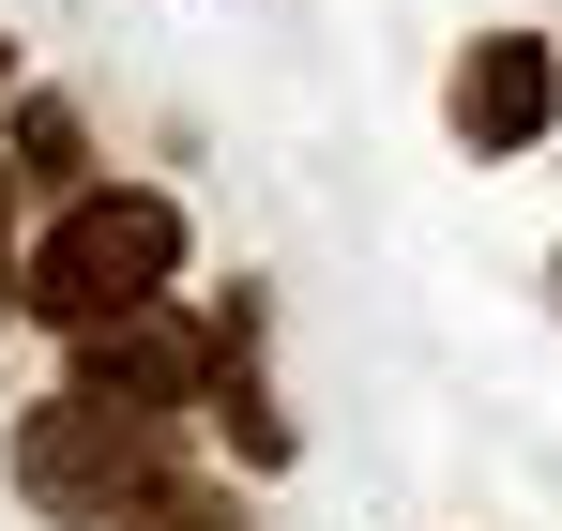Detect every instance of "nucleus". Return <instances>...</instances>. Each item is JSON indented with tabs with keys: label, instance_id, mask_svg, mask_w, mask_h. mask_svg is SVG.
Segmentation results:
<instances>
[{
	"label": "nucleus",
	"instance_id": "obj_1",
	"mask_svg": "<svg viewBox=\"0 0 562 531\" xmlns=\"http://www.w3.org/2000/svg\"><path fill=\"white\" fill-rule=\"evenodd\" d=\"M168 273H183V197H153V182H92V197H61V228L31 244V319L106 335V319L168 304Z\"/></svg>",
	"mask_w": 562,
	"mask_h": 531
},
{
	"label": "nucleus",
	"instance_id": "obj_3",
	"mask_svg": "<svg viewBox=\"0 0 562 531\" xmlns=\"http://www.w3.org/2000/svg\"><path fill=\"white\" fill-rule=\"evenodd\" d=\"M77 395H106V410H198L213 395V319H168V304H137V319H106V335H77Z\"/></svg>",
	"mask_w": 562,
	"mask_h": 531
},
{
	"label": "nucleus",
	"instance_id": "obj_8",
	"mask_svg": "<svg viewBox=\"0 0 562 531\" xmlns=\"http://www.w3.org/2000/svg\"><path fill=\"white\" fill-rule=\"evenodd\" d=\"M31 304V273H15V152H0V319Z\"/></svg>",
	"mask_w": 562,
	"mask_h": 531
},
{
	"label": "nucleus",
	"instance_id": "obj_4",
	"mask_svg": "<svg viewBox=\"0 0 562 531\" xmlns=\"http://www.w3.org/2000/svg\"><path fill=\"white\" fill-rule=\"evenodd\" d=\"M562 122V46H532V31H486L457 61V137L471 152H532Z\"/></svg>",
	"mask_w": 562,
	"mask_h": 531
},
{
	"label": "nucleus",
	"instance_id": "obj_9",
	"mask_svg": "<svg viewBox=\"0 0 562 531\" xmlns=\"http://www.w3.org/2000/svg\"><path fill=\"white\" fill-rule=\"evenodd\" d=\"M0 77H15V46H0Z\"/></svg>",
	"mask_w": 562,
	"mask_h": 531
},
{
	"label": "nucleus",
	"instance_id": "obj_7",
	"mask_svg": "<svg viewBox=\"0 0 562 531\" xmlns=\"http://www.w3.org/2000/svg\"><path fill=\"white\" fill-rule=\"evenodd\" d=\"M122 531H228V486H153Z\"/></svg>",
	"mask_w": 562,
	"mask_h": 531
},
{
	"label": "nucleus",
	"instance_id": "obj_2",
	"mask_svg": "<svg viewBox=\"0 0 562 531\" xmlns=\"http://www.w3.org/2000/svg\"><path fill=\"white\" fill-rule=\"evenodd\" d=\"M153 486H168V426H153V410H106V395H77V380H61V395L15 426V501H31V517L122 531Z\"/></svg>",
	"mask_w": 562,
	"mask_h": 531
},
{
	"label": "nucleus",
	"instance_id": "obj_5",
	"mask_svg": "<svg viewBox=\"0 0 562 531\" xmlns=\"http://www.w3.org/2000/svg\"><path fill=\"white\" fill-rule=\"evenodd\" d=\"M213 426H228L244 471H289V410L259 395V304H244V289L213 304Z\"/></svg>",
	"mask_w": 562,
	"mask_h": 531
},
{
	"label": "nucleus",
	"instance_id": "obj_6",
	"mask_svg": "<svg viewBox=\"0 0 562 531\" xmlns=\"http://www.w3.org/2000/svg\"><path fill=\"white\" fill-rule=\"evenodd\" d=\"M15 182L92 197V137H77V106H61V91H31V106H15Z\"/></svg>",
	"mask_w": 562,
	"mask_h": 531
}]
</instances>
